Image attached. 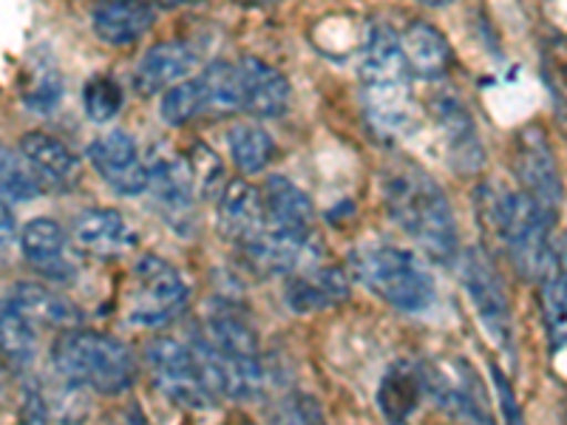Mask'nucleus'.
Returning a JSON list of instances; mask_svg holds the SVG:
<instances>
[{
    "instance_id": "obj_19",
    "label": "nucleus",
    "mask_w": 567,
    "mask_h": 425,
    "mask_svg": "<svg viewBox=\"0 0 567 425\" xmlns=\"http://www.w3.org/2000/svg\"><path fill=\"white\" fill-rule=\"evenodd\" d=\"M74 245L89 256L97 258H114L120 252L134 247V232H131L128 221L111 207H97V210H85L78 221H74Z\"/></svg>"
},
{
    "instance_id": "obj_32",
    "label": "nucleus",
    "mask_w": 567,
    "mask_h": 425,
    "mask_svg": "<svg viewBox=\"0 0 567 425\" xmlns=\"http://www.w3.org/2000/svg\"><path fill=\"white\" fill-rule=\"evenodd\" d=\"M3 168H0V179H3V199L9 201H27L40 194V176L34 174L32 165L23 154H14L12 148H3Z\"/></svg>"
},
{
    "instance_id": "obj_13",
    "label": "nucleus",
    "mask_w": 567,
    "mask_h": 425,
    "mask_svg": "<svg viewBox=\"0 0 567 425\" xmlns=\"http://www.w3.org/2000/svg\"><path fill=\"white\" fill-rule=\"evenodd\" d=\"M434 116H437V125L445 136V154H449L452 168L465 176L477 174L483 168L485 154L468 108L454 97H437L434 100Z\"/></svg>"
},
{
    "instance_id": "obj_22",
    "label": "nucleus",
    "mask_w": 567,
    "mask_h": 425,
    "mask_svg": "<svg viewBox=\"0 0 567 425\" xmlns=\"http://www.w3.org/2000/svg\"><path fill=\"white\" fill-rule=\"evenodd\" d=\"M151 185L148 190L154 194L156 205L162 210L174 212V216H190L196 196V179L190 174L185 156H159L148 165Z\"/></svg>"
},
{
    "instance_id": "obj_30",
    "label": "nucleus",
    "mask_w": 567,
    "mask_h": 425,
    "mask_svg": "<svg viewBox=\"0 0 567 425\" xmlns=\"http://www.w3.org/2000/svg\"><path fill=\"white\" fill-rule=\"evenodd\" d=\"M227 145H230L236 168L247 176L261 174L276 154V142L261 125H236L227 134Z\"/></svg>"
},
{
    "instance_id": "obj_29",
    "label": "nucleus",
    "mask_w": 567,
    "mask_h": 425,
    "mask_svg": "<svg viewBox=\"0 0 567 425\" xmlns=\"http://www.w3.org/2000/svg\"><path fill=\"white\" fill-rule=\"evenodd\" d=\"M20 97L27 103V108L38 111V114H49L60 105L63 97V77L45 58H32L29 65L20 74Z\"/></svg>"
},
{
    "instance_id": "obj_36",
    "label": "nucleus",
    "mask_w": 567,
    "mask_h": 425,
    "mask_svg": "<svg viewBox=\"0 0 567 425\" xmlns=\"http://www.w3.org/2000/svg\"><path fill=\"white\" fill-rule=\"evenodd\" d=\"M190 165V174L196 179V190H213V185L221 179V162L207 145L196 142V148L185 156Z\"/></svg>"
},
{
    "instance_id": "obj_17",
    "label": "nucleus",
    "mask_w": 567,
    "mask_h": 425,
    "mask_svg": "<svg viewBox=\"0 0 567 425\" xmlns=\"http://www.w3.org/2000/svg\"><path fill=\"white\" fill-rule=\"evenodd\" d=\"M241 111L252 116H278L290 103V83L278 69L258 58L239 60Z\"/></svg>"
},
{
    "instance_id": "obj_3",
    "label": "nucleus",
    "mask_w": 567,
    "mask_h": 425,
    "mask_svg": "<svg viewBox=\"0 0 567 425\" xmlns=\"http://www.w3.org/2000/svg\"><path fill=\"white\" fill-rule=\"evenodd\" d=\"M361 94L367 120L383 136H403L414 125L412 69L400 34L374 27L361 63Z\"/></svg>"
},
{
    "instance_id": "obj_24",
    "label": "nucleus",
    "mask_w": 567,
    "mask_h": 425,
    "mask_svg": "<svg viewBox=\"0 0 567 425\" xmlns=\"http://www.w3.org/2000/svg\"><path fill=\"white\" fill-rule=\"evenodd\" d=\"M7 298L29 318V321L43 323V326L78 329L80 318H83L74 303L65 301L63 296H58V292L43 287V283L20 281L14 283L12 292H9Z\"/></svg>"
},
{
    "instance_id": "obj_25",
    "label": "nucleus",
    "mask_w": 567,
    "mask_h": 425,
    "mask_svg": "<svg viewBox=\"0 0 567 425\" xmlns=\"http://www.w3.org/2000/svg\"><path fill=\"white\" fill-rule=\"evenodd\" d=\"M423 388V369L412 366V363H394L383 377L381 392H378V406H381L386 423L409 425V417L417 408Z\"/></svg>"
},
{
    "instance_id": "obj_40",
    "label": "nucleus",
    "mask_w": 567,
    "mask_h": 425,
    "mask_svg": "<svg viewBox=\"0 0 567 425\" xmlns=\"http://www.w3.org/2000/svg\"><path fill=\"white\" fill-rule=\"evenodd\" d=\"M241 3H250V7H265V3H276V0H241Z\"/></svg>"
},
{
    "instance_id": "obj_14",
    "label": "nucleus",
    "mask_w": 567,
    "mask_h": 425,
    "mask_svg": "<svg viewBox=\"0 0 567 425\" xmlns=\"http://www.w3.org/2000/svg\"><path fill=\"white\" fill-rule=\"evenodd\" d=\"M347 296L349 278L341 267H316V270L287 278V287H284V301L298 315L338 307L347 301Z\"/></svg>"
},
{
    "instance_id": "obj_18",
    "label": "nucleus",
    "mask_w": 567,
    "mask_h": 425,
    "mask_svg": "<svg viewBox=\"0 0 567 425\" xmlns=\"http://www.w3.org/2000/svg\"><path fill=\"white\" fill-rule=\"evenodd\" d=\"M154 14L151 0H103L91 14V27L103 43L128 45L154 27Z\"/></svg>"
},
{
    "instance_id": "obj_31",
    "label": "nucleus",
    "mask_w": 567,
    "mask_h": 425,
    "mask_svg": "<svg viewBox=\"0 0 567 425\" xmlns=\"http://www.w3.org/2000/svg\"><path fill=\"white\" fill-rule=\"evenodd\" d=\"M38 323L29 321L23 312L14 307L12 301H3V326H0V338H3V354L14 366H29L38 352Z\"/></svg>"
},
{
    "instance_id": "obj_1",
    "label": "nucleus",
    "mask_w": 567,
    "mask_h": 425,
    "mask_svg": "<svg viewBox=\"0 0 567 425\" xmlns=\"http://www.w3.org/2000/svg\"><path fill=\"white\" fill-rule=\"evenodd\" d=\"M383 199L392 219L440 265H452L460 252L457 221L449 196L417 165H394L383 176Z\"/></svg>"
},
{
    "instance_id": "obj_4",
    "label": "nucleus",
    "mask_w": 567,
    "mask_h": 425,
    "mask_svg": "<svg viewBox=\"0 0 567 425\" xmlns=\"http://www.w3.org/2000/svg\"><path fill=\"white\" fill-rule=\"evenodd\" d=\"M483 216L496 241L508 252L511 265L523 278H542L554 258L550 230L554 216L536 205L525 190H488L483 194Z\"/></svg>"
},
{
    "instance_id": "obj_9",
    "label": "nucleus",
    "mask_w": 567,
    "mask_h": 425,
    "mask_svg": "<svg viewBox=\"0 0 567 425\" xmlns=\"http://www.w3.org/2000/svg\"><path fill=\"white\" fill-rule=\"evenodd\" d=\"M151 377L171 403L182 408H207L213 403V388L199 366V357L190 346L174 338H156L145 352Z\"/></svg>"
},
{
    "instance_id": "obj_7",
    "label": "nucleus",
    "mask_w": 567,
    "mask_h": 425,
    "mask_svg": "<svg viewBox=\"0 0 567 425\" xmlns=\"http://www.w3.org/2000/svg\"><path fill=\"white\" fill-rule=\"evenodd\" d=\"M187 307V287L179 272L159 256L140 258L125 287L123 318L131 326L159 329L174 323Z\"/></svg>"
},
{
    "instance_id": "obj_41",
    "label": "nucleus",
    "mask_w": 567,
    "mask_h": 425,
    "mask_svg": "<svg viewBox=\"0 0 567 425\" xmlns=\"http://www.w3.org/2000/svg\"><path fill=\"white\" fill-rule=\"evenodd\" d=\"M245 425H252V423H245Z\"/></svg>"
},
{
    "instance_id": "obj_35",
    "label": "nucleus",
    "mask_w": 567,
    "mask_h": 425,
    "mask_svg": "<svg viewBox=\"0 0 567 425\" xmlns=\"http://www.w3.org/2000/svg\"><path fill=\"white\" fill-rule=\"evenodd\" d=\"M278 425H329L323 417V408L312 394H290L281 408Z\"/></svg>"
},
{
    "instance_id": "obj_12",
    "label": "nucleus",
    "mask_w": 567,
    "mask_h": 425,
    "mask_svg": "<svg viewBox=\"0 0 567 425\" xmlns=\"http://www.w3.org/2000/svg\"><path fill=\"white\" fill-rule=\"evenodd\" d=\"M89 156L97 174L114 187L116 194L140 196L148 190L151 168L140 159L136 142L125 131H111L91 142Z\"/></svg>"
},
{
    "instance_id": "obj_33",
    "label": "nucleus",
    "mask_w": 567,
    "mask_h": 425,
    "mask_svg": "<svg viewBox=\"0 0 567 425\" xmlns=\"http://www.w3.org/2000/svg\"><path fill=\"white\" fill-rule=\"evenodd\" d=\"M162 120L168 125H187L194 116L205 114V97H202L199 80H187V83H176L162 94L159 103Z\"/></svg>"
},
{
    "instance_id": "obj_38",
    "label": "nucleus",
    "mask_w": 567,
    "mask_h": 425,
    "mask_svg": "<svg viewBox=\"0 0 567 425\" xmlns=\"http://www.w3.org/2000/svg\"><path fill=\"white\" fill-rule=\"evenodd\" d=\"M162 9H182V7H194V3H202V0H156Z\"/></svg>"
},
{
    "instance_id": "obj_23",
    "label": "nucleus",
    "mask_w": 567,
    "mask_h": 425,
    "mask_svg": "<svg viewBox=\"0 0 567 425\" xmlns=\"http://www.w3.org/2000/svg\"><path fill=\"white\" fill-rule=\"evenodd\" d=\"M400 45L409 60L412 74L425 80H437L449 71L452 63V49L449 40L425 20H412L403 32H400Z\"/></svg>"
},
{
    "instance_id": "obj_37",
    "label": "nucleus",
    "mask_w": 567,
    "mask_h": 425,
    "mask_svg": "<svg viewBox=\"0 0 567 425\" xmlns=\"http://www.w3.org/2000/svg\"><path fill=\"white\" fill-rule=\"evenodd\" d=\"M494 383H496V392H499V406H503L505 425H525L523 408H519V403H516L514 388H511V383L505 381V374L494 372Z\"/></svg>"
},
{
    "instance_id": "obj_26",
    "label": "nucleus",
    "mask_w": 567,
    "mask_h": 425,
    "mask_svg": "<svg viewBox=\"0 0 567 425\" xmlns=\"http://www.w3.org/2000/svg\"><path fill=\"white\" fill-rule=\"evenodd\" d=\"M65 236L63 227L52 219H34L20 232V250L29 258V265L38 267L49 278L71 276L63 258Z\"/></svg>"
},
{
    "instance_id": "obj_16",
    "label": "nucleus",
    "mask_w": 567,
    "mask_h": 425,
    "mask_svg": "<svg viewBox=\"0 0 567 425\" xmlns=\"http://www.w3.org/2000/svg\"><path fill=\"white\" fill-rule=\"evenodd\" d=\"M539 301L545 332L554 352L567 349V230L554 245V258L539 278Z\"/></svg>"
},
{
    "instance_id": "obj_10",
    "label": "nucleus",
    "mask_w": 567,
    "mask_h": 425,
    "mask_svg": "<svg viewBox=\"0 0 567 425\" xmlns=\"http://www.w3.org/2000/svg\"><path fill=\"white\" fill-rule=\"evenodd\" d=\"M239 250L245 252V261L258 276H301L307 270H316L321 258V245L310 230H290L267 221L256 236L241 241Z\"/></svg>"
},
{
    "instance_id": "obj_2",
    "label": "nucleus",
    "mask_w": 567,
    "mask_h": 425,
    "mask_svg": "<svg viewBox=\"0 0 567 425\" xmlns=\"http://www.w3.org/2000/svg\"><path fill=\"white\" fill-rule=\"evenodd\" d=\"M190 349L199 357L213 394L245 400L252 397L265 383L256 332L239 312L213 310L205 326L194 332Z\"/></svg>"
},
{
    "instance_id": "obj_20",
    "label": "nucleus",
    "mask_w": 567,
    "mask_h": 425,
    "mask_svg": "<svg viewBox=\"0 0 567 425\" xmlns=\"http://www.w3.org/2000/svg\"><path fill=\"white\" fill-rule=\"evenodd\" d=\"M20 154L27 156V162L32 165L34 174L40 176V182L54 190H71L80 179V162L78 156L65 148L63 142L54 139L49 134H27L20 139Z\"/></svg>"
},
{
    "instance_id": "obj_27",
    "label": "nucleus",
    "mask_w": 567,
    "mask_h": 425,
    "mask_svg": "<svg viewBox=\"0 0 567 425\" xmlns=\"http://www.w3.org/2000/svg\"><path fill=\"white\" fill-rule=\"evenodd\" d=\"M265 196L267 219L278 227H290V230H310L312 225V201L303 194L301 187L292 185L287 176H270L261 190Z\"/></svg>"
},
{
    "instance_id": "obj_8",
    "label": "nucleus",
    "mask_w": 567,
    "mask_h": 425,
    "mask_svg": "<svg viewBox=\"0 0 567 425\" xmlns=\"http://www.w3.org/2000/svg\"><path fill=\"white\" fill-rule=\"evenodd\" d=\"M460 276H463V290L468 296L474 312H477L480 323H483L485 335L503 349V352L514 354V315H511V301L508 292H505L503 278L496 272L488 252H483L480 247L465 250L463 261H460Z\"/></svg>"
},
{
    "instance_id": "obj_11",
    "label": "nucleus",
    "mask_w": 567,
    "mask_h": 425,
    "mask_svg": "<svg viewBox=\"0 0 567 425\" xmlns=\"http://www.w3.org/2000/svg\"><path fill=\"white\" fill-rule=\"evenodd\" d=\"M511 162H514V174L525 194L536 205L545 207L550 216H556L561 205V176L548 134L539 125H528V128L519 131L514 139Z\"/></svg>"
},
{
    "instance_id": "obj_6",
    "label": "nucleus",
    "mask_w": 567,
    "mask_h": 425,
    "mask_svg": "<svg viewBox=\"0 0 567 425\" xmlns=\"http://www.w3.org/2000/svg\"><path fill=\"white\" fill-rule=\"evenodd\" d=\"M354 278L400 312H425L437 298L429 267L412 250L372 245L354 252Z\"/></svg>"
},
{
    "instance_id": "obj_15",
    "label": "nucleus",
    "mask_w": 567,
    "mask_h": 425,
    "mask_svg": "<svg viewBox=\"0 0 567 425\" xmlns=\"http://www.w3.org/2000/svg\"><path fill=\"white\" fill-rule=\"evenodd\" d=\"M196 65V49L185 40H168V43H156L148 49V54L140 60L134 74V83L140 94H156V91H168L179 83L185 74H190Z\"/></svg>"
},
{
    "instance_id": "obj_21",
    "label": "nucleus",
    "mask_w": 567,
    "mask_h": 425,
    "mask_svg": "<svg viewBox=\"0 0 567 425\" xmlns=\"http://www.w3.org/2000/svg\"><path fill=\"white\" fill-rule=\"evenodd\" d=\"M267 221L270 219H267V210H265V196L258 194L256 187L236 179L221 190L219 227L227 239L241 245V241H247L250 236H256Z\"/></svg>"
},
{
    "instance_id": "obj_5",
    "label": "nucleus",
    "mask_w": 567,
    "mask_h": 425,
    "mask_svg": "<svg viewBox=\"0 0 567 425\" xmlns=\"http://www.w3.org/2000/svg\"><path fill=\"white\" fill-rule=\"evenodd\" d=\"M54 372L97 394H120L131 388L136 363L123 341L91 329H63L52 346Z\"/></svg>"
},
{
    "instance_id": "obj_34",
    "label": "nucleus",
    "mask_w": 567,
    "mask_h": 425,
    "mask_svg": "<svg viewBox=\"0 0 567 425\" xmlns=\"http://www.w3.org/2000/svg\"><path fill=\"white\" fill-rule=\"evenodd\" d=\"M83 105L85 114L94 120V123H109L120 114L123 108V89L116 85V80L105 77V74H97L85 83L83 91Z\"/></svg>"
},
{
    "instance_id": "obj_28",
    "label": "nucleus",
    "mask_w": 567,
    "mask_h": 425,
    "mask_svg": "<svg viewBox=\"0 0 567 425\" xmlns=\"http://www.w3.org/2000/svg\"><path fill=\"white\" fill-rule=\"evenodd\" d=\"M196 80H199L202 97H205V114L227 116L241 111L239 65L213 63Z\"/></svg>"
},
{
    "instance_id": "obj_39",
    "label": "nucleus",
    "mask_w": 567,
    "mask_h": 425,
    "mask_svg": "<svg viewBox=\"0 0 567 425\" xmlns=\"http://www.w3.org/2000/svg\"><path fill=\"white\" fill-rule=\"evenodd\" d=\"M420 3H425V7H434V9H443V7H449V3H454V0H420Z\"/></svg>"
}]
</instances>
